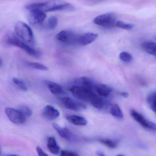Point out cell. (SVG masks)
<instances>
[{"mask_svg": "<svg viewBox=\"0 0 156 156\" xmlns=\"http://www.w3.org/2000/svg\"><path fill=\"white\" fill-rule=\"evenodd\" d=\"M4 41L8 45H12L20 48L33 57L36 58H40L41 57L42 53L41 51L31 47L19 39L12 33H9L5 35Z\"/></svg>", "mask_w": 156, "mask_h": 156, "instance_id": "1", "label": "cell"}, {"mask_svg": "<svg viewBox=\"0 0 156 156\" xmlns=\"http://www.w3.org/2000/svg\"><path fill=\"white\" fill-rule=\"evenodd\" d=\"M15 31L17 36L23 41L34 48L35 43L34 34L30 26L23 22L19 21L15 24Z\"/></svg>", "mask_w": 156, "mask_h": 156, "instance_id": "2", "label": "cell"}, {"mask_svg": "<svg viewBox=\"0 0 156 156\" xmlns=\"http://www.w3.org/2000/svg\"><path fill=\"white\" fill-rule=\"evenodd\" d=\"M75 10V7L71 3L60 1L42 2L41 10L44 12H51L55 11H72Z\"/></svg>", "mask_w": 156, "mask_h": 156, "instance_id": "3", "label": "cell"}, {"mask_svg": "<svg viewBox=\"0 0 156 156\" xmlns=\"http://www.w3.org/2000/svg\"><path fill=\"white\" fill-rule=\"evenodd\" d=\"M69 91L77 99L89 102L91 96L94 93V91L75 85L70 87Z\"/></svg>", "mask_w": 156, "mask_h": 156, "instance_id": "4", "label": "cell"}, {"mask_svg": "<svg viewBox=\"0 0 156 156\" xmlns=\"http://www.w3.org/2000/svg\"><path fill=\"white\" fill-rule=\"evenodd\" d=\"M79 34H76L72 31H61L57 34L56 39L63 43L70 45H77Z\"/></svg>", "mask_w": 156, "mask_h": 156, "instance_id": "5", "label": "cell"}, {"mask_svg": "<svg viewBox=\"0 0 156 156\" xmlns=\"http://www.w3.org/2000/svg\"><path fill=\"white\" fill-rule=\"evenodd\" d=\"M94 23L105 27H112L116 25L115 17L113 13H108L99 15L94 18Z\"/></svg>", "mask_w": 156, "mask_h": 156, "instance_id": "6", "label": "cell"}, {"mask_svg": "<svg viewBox=\"0 0 156 156\" xmlns=\"http://www.w3.org/2000/svg\"><path fill=\"white\" fill-rule=\"evenodd\" d=\"M61 102L66 108L74 111H82L86 108V106L83 103L78 102L68 97L61 98Z\"/></svg>", "mask_w": 156, "mask_h": 156, "instance_id": "7", "label": "cell"}, {"mask_svg": "<svg viewBox=\"0 0 156 156\" xmlns=\"http://www.w3.org/2000/svg\"><path fill=\"white\" fill-rule=\"evenodd\" d=\"M5 113L9 120L14 124L20 125L25 122L26 118L18 109L12 108H7Z\"/></svg>", "mask_w": 156, "mask_h": 156, "instance_id": "8", "label": "cell"}, {"mask_svg": "<svg viewBox=\"0 0 156 156\" xmlns=\"http://www.w3.org/2000/svg\"><path fill=\"white\" fill-rule=\"evenodd\" d=\"M30 12V21L34 25L41 24L46 18V14L44 12L40 10H32Z\"/></svg>", "mask_w": 156, "mask_h": 156, "instance_id": "9", "label": "cell"}, {"mask_svg": "<svg viewBox=\"0 0 156 156\" xmlns=\"http://www.w3.org/2000/svg\"><path fill=\"white\" fill-rule=\"evenodd\" d=\"M98 37V35L94 33L88 32L79 34L77 45L85 46L94 41Z\"/></svg>", "mask_w": 156, "mask_h": 156, "instance_id": "10", "label": "cell"}, {"mask_svg": "<svg viewBox=\"0 0 156 156\" xmlns=\"http://www.w3.org/2000/svg\"><path fill=\"white\" fill-rule=\"evenodd\" d=\"M43 115L45 118L49 120L56 119L60 115V112L52 106H46L43 111Z\"/></svg>", "mask_w": 156, "mask_h": 156, "instance_id": "11", "label": "cell"}, {"mask_svg": "<svg viewBox=\"0 0 156 156\" xmlns=\"http://www.w3.org/2000/svg\"><path fill=\"white\" fill-rule=\"evenodd\" d=\"M94 91L99 96L107 97L112 93L113 89L107 85L98 84L95 85Z\"/></svg>", "mask_w": 156, "mask_h": 156, "instance_id": "12", "label": "cell"}, {"mask_svg": "<svg viewBox=\"0 0 156 156\" xmlns=\"http://www.w3.org/2000/svg\"><path fill=\"white\" fill-rule=\"evenodd\" d=\"M75 85L82 87L92 91H94L95 84L92 80L86 77H82L78 78L75 81Z\"/></svg>", "mask_w": 156, "mask_h": 156, "instance_id": "13", "label": "cell"}, {"mask_svg": "<svg viewBox=\"0 0 156 156\" xmlns=\"http://www.w3.org/2000/svg\"><path fill=\"white\" fill-rule=\"evenodd\" d=\"M130 114L131 117L140 125H141L145 128L147 129L149 122V120H147L141 114L134 109H131L130 110Z\"/></svg>", "mask_w": 156, "mask_h": 156, "instance_id": "14", "label": "cell"}, {"mask_svg": "<svg viewBox=\"0 0 156 156\" xmlns=\"http://www.w3.org/2000/svg\"><path fill=\"white\" fill-rule=\"evenodd\" d=\"M66 118L68 122L76 126H86L87 123V119L81 116L76 115H67L66 117Z\"/></svg>", "mask_w": 156, "mask_h": 156, "instance_id": "15", "label": "cell"}, {"mask_svg": "<svg viewBox=\"0 0 156 156\" xmlns=\"http://www.w3.org/2000/svg\"><path fill=\"white\" fill-rule=\"evenodd\" d=\"M47 146V148L51 153L54 155L59 154L60 151V147L54 137H50L48 138Z\"/></svg>", "mask_w": 156, "mask_h": 156, "instance_id": "16", "label": "cell"}, {"mask_svg": "<svg viewBox=\"0 0 156 156\" xmlns=\"http://www.w3.org/2000/svg\"><path fill=\"white\" fill-rule=\"evenodd\" d=\"M53 126L62 137L68 140L72 139L73 138V134L70 131H69V129L66 128L61 127L58 124L55 123L53 124Z\"/></svg>", "mask_w": 156, "mask_h": 156, "instance_id": "17", "label": "cell"}, {"mask_svg": "<svg viewBox=\"0 0 156 156\" xmlns=\"http://www.w3.org/2000/svg\"><path fill=\"white\" fill-rule=\"evenodd\" d=\"M45 83L50 90V92L53 94H60L62 93V88L58 84L49 81H45Z\"/></svg>", "mask_w": 156, "mask_h": 156, "instance_id": "18", "label": "cell"}, {"mask_svg": "<svg viewBox=\"0 0 156 156\" xmlns=\"http://www.w3.org/2000/svg\"><path fill=\"white\" fill-rule=\"evenodd\" d=\"M110 114L118 119H121L124 118V115L119 106L117 104H112L110 107Z\"/></svg>", "mask_w": 156, "mask_h": 156, "instance_id": "19", "label": "cell"}, {"mask_svg": "<svg viewBox=\"0 0 156 156\" xmlns=\"http://www.w3.org/2000/svg\"><path fill=\"white\" fill-rule=\"evenodd\" d=\"M89 102L94 107L98 109H101L104 106V103L102 98L95 93L92 95Z\"/></svg>", "mask_w": 156, "mask_h": 156, "instance_id": "20", "label": "cell"}, {"mask_svg": "<svg viewBox=\"0 0 156 156\" xmlns=\"http://www.w3.org/2000/svg\"><path fill=\"white\" fill-rule=\"evenodd\" d=\"M143 50L149 54L156 56V44L151 42H147L142 44Z\"/></svg>", "mask_w": 156, "mask_h": 156, "instance_id": "21", "label": "cell"}, {"mask_svg": "<svg viewBox=\"0 0 156 156\" xmlns=\"http://www.w3.org/2000/svg\"><path fill=\"white\" fill-rule=\"evenodd\" d=\"M147 101L152 111L156 114V92L151 93L148 96Z\"/></svg>", "mask_w": 156, "mask_h": 156, "instance_id": "22", "label": "cell"}, {"mask_svg": "<svg viewBox=\"0 0 156 156\" xmlns=\"http://www.w3.org/2000/svg\"><path fill=\"white\" fill-rule=\"evenodd\" d=\"M99 141L103 145L111 149L115 148L118 145L117 141L109 139H101Z\"/></svg>", "mask_w": 156, "mask_h": 156, "instance_id": "23", "label": "cell"}, {"mask_svg": "<svg viewBox=\"0 0 156 156\" xmlns=\"http://www.w3.org/2000/svg\"><path fill=\"white\" fill-rule=\"evenodd\" d=\"M18 110L23 115L25 118L31 116L32 115V111L29 107L25 105L20 106Z\"/></svg>", "mask_w": 156, "mask_h": 156, "instance_id": "24", "label": "cell"}, {"mask_svg": "<svg viewBox=\"0 0 156 156\" xmlns=\"http://www.w3.org/2000/svg\"><path fill=\"white\" fill-rule=\"evenodd\" d=\"M27 65L31 68H34L36 70H41V71H47L49 69L47 66L38 63L28 62L27 63Z\"/></svg>", "mask_w": 156, "mask_h": 156, "instance_id": "25", "label": "cell"}, {"mask_svg": "<svg viewBox=\"0 0 156 156\" xmlns=\"http://www.w3.org/2000/svg\"><path fill=\"white\" fill-rule=\"evenodd\" d=\"M13 83L21 90L26 91L28 90L27 85L23 80L18 79L16 77H13L12 79Z\"/></svg>", "mask_w": 156, "mask_h": 156, "instance_id": "26", "label": "cell"}, {"mask_svg": "<svg viewBox=\"0 0 156 156\" xmlns=\"http://www.w3.org/2000/svg\"><path fill=\"white\" fill-rule=\"evenodd\" d=\"M57 24H58V19L55 16H51L48 19L47 26L48 29L50 30H52L55 29L57 26Z\"/></svg>", "mask_w": 156, "mask_h": 156, "instance_id": "27", "label": "cell"}, {"mask_svg": "<svg viewBox=\"0 0 156 156\" xmlns=\"http://www.w3.org/2000/svg\"><path fill=\"white\" fill-rule=\"evenodd\" d=\"M116 26L119 28L124 30H131L134 28V25L129 23H126L121 21H118L116 23Z\"/></svg>", "mask_w": 156, "mask_h": 156, "instance_id": "28", "label": "cell"}, {"mask_svg": "<svg viewBox=\"0 0 156 156\" xmlns=\"http://www.w3.org/2000/svg\"><path fill=\"white\" fill-rule=\"evenodd\" d=\"M120 60L126 62H129L132 60V56L130 54L126 52H123L120 53L119 55Z\"/></svg>", "mask_w": 156, "mask_h": 156, "instance_id": "29", "label": "cell"}, {"mask_svg": "<svg viewBox=\"0 0 156 156\" xmlns=\"http://www.w3.org/2000/svg\"><path fill=\"white\" fill-rule=\"evenodd\" d=\"M60 156H79V155L73 151L63 150L61 151Z\"/></svg>", "mask_w": 156, "mask_h": 156, "instance_id": "30", "label": "cell"}, {"mask_svg": "<svg viewBox=\"0 0 156 156\" xmlns=\"http://www.w3.org/2000/svg\"><path fill=\"white\" fill-rule=\"evenodd\" d=\"M36 151L39 156H48V155L40 147H37Z\"/></svg>", "mask_w": 156, "mask_h": 156, "instance_id": "31", "label": "cell"}, {"mask_svg": "<svg viewBox=\"0 0 156 156\" xmlns=\"http://www.w3.org/2000/svg\"><path fill=\"white\" fill-rule=\"evenodd\" d=\"M120 94L121 96L125 98H127L129 97L128 93H127V92H122V93H120Z\"/></svg>", "mask_w": 156, "mask_h": 156, "instance_id": "32", "label": "cell"}, {"mask_svg": "<svg viewBox=\"0 0 156 156\" xmlns=\"http://www.w3.org/2000/svg\"><path fill=\"white\" fill-rule=\"evenodd\" d=\"M97 155L98 156H105L103 152H101V151H98L97 152Z\"/></svg>", "mask_w": 156, "mask_h": 156, "instance_id": "33", "label": "cell"}, {"mask_svg": "<svg viewBox=\"0 0 156 156\" xmlns=\"http://www.w3.org/2000/svg\"><path fill=\"white\" fill-rule=\"evenodd\" d=\"M2 64H3V61H2V59L1 58V59H0V67H2Z\"/></svg>", "mask_w": 156, "mask_h": 156, "instance_id": "34", "label": "cell"}, {"mask_svg": "<svg viewBox=\"0 0 156 156\" xmlns=\"http://www.w3.org/2000/svg\"><path fill=\"white\" fill-rule=\"evenodd\" d=\"M6 156H18V155H14V154H11V155H7Z\"/></svg>", "mask_w": 156, "mask_h": 156, "instance_id": "35", "label": "cell"}, {"mask_svg": "<svg viewBox=\"0 0 156 156\" xmlns=\"http://www.w3.org/2000/svg\"><path fill=\"white\" fill-rule=\"evenodd\" d=\"M117 156H125L124 155H121V154H119V155H118Z\"/></svg>", "mask_w": 156, "mask_h": 156, "instance_id": "36", "label": "cell"}]
</instances>
